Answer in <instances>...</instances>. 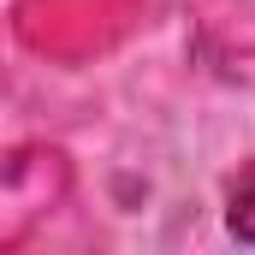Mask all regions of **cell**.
I'll list each match as a JSON object with an SVG mask.
<instances>
[{"mask_svg":"<svg viewBox=\"0 0 255 255\" xmlns=\"http://www.w3.org/2000/svg\"><path fill=\"white\" fill-rule=\"evenodd\" d=\"M255 226V172L232 190V232H250Z\"/></svg>","mask_w":255,"mask_h":255,"instance_id":"1","label":"cell"}]
</instances>
